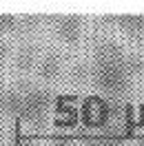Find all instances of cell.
<instances>
[{"instance_id":"1","label":"cell","mask_w":144,"mask_h":146,"mask_svg":"<svg viewBox=\"0 0 144 146\" xmlns=\"http://www.w3.org/2000/svg\"><path fill=\"white\" fill-rule=\"evenodd\" d=\"M91 84L104 93L122 95L144 71V58L129 51L115 36L102 33L91 49Z\"/></svg>"},{"instance_id":"2","label":"cell","mask_w":144,"mask_h":146,"mask_svg":"<svg viewBox=\"0 0 144 146\" xmlns=\"http://www.w3.org/2000/svg\"><path fill=\"white\" fill-rule=\"evenodd\" d=\"M53 106V95L40 82L18 78L0 84V113L27 124H42Z\"/></svg>"},{"instance_id":"3","label":"cell","mask_w":144,"mask_h":146,"mask_svg":"<svg viewBox=\"0 0 144 146\" xmlns=\"http://www.w3.org/2000/svg\"><path fill=\"white\" fill-rule=\"evenodd\" d=\"M67 69H69V64H67V58H64L62 51L55 49V46H47L40 55V60H38L33 75H36V82L49 86V84L58 82Z\"/></svg>"},{"instance_id":"4","label":"cell","mask_w":144,"mask_h":146,"mask_svg":"<svg viewBox=\"0 0 144 146\" xmlns=\"http://www.w3.org/2000/svg\"><path fill=\"white\" fill-rule=\"evenodd\" d=\"M49 25L53 29L55 38L69 46L80 44L84 36V18L82 13H55L49 18Z\"/></svg>"},{"instance_id":"5","label":"cell","mask_w":144,"mask_h":146,"mask_svg":"<svg viewBox=\"0 0 144 146\" xmlns=\"http://www.w3.org/2000/svg\"><path fill=\"white\" fill-rule=\"evenodd\" d=\"M42 51H45V49H40L38 40L27 38L25 42H20V44L13 49V58H11L13 69H16L20 75H29L31 71H36L38 60H40Z\"/></svg>"},{"instance_id":"6","label":"cell","mask_w":144,"mask_h":146,"mask_svg":"<svg viewBox=\"0 0 144 146\" xmlns=\"http://www.w3.org/2000/svg\"><path fill=\"white\" fill-rule=\"evenodd\" d=\"M102 22L122 29L131 38H144V13H109Z\"/></svg>"},{"instance_id":"7","label":"cell","mask_w":144,"mask_h":146,"mask_svg":"<svg viewBox=\"0 0 144 146\" xmlns=\"http://www.w3.org/2000/svg\"><path fill=\"white\" fill-rule=\"evenodd\" d=\"M67 75L75 84H82L84 80H91V62H87V60H73L69 64V69H67Z\"/></svg>"},{"instance_id":"8","label":"cell","mask_w":144,"mask_h":146,"mask_svg":"<svg viewBox=\"0 0 144 146\" xmlns=\"http://www.w3.org/2000/svg\"><path fill=\"white\" fill-rule=\"evenodd\" d=\"M13 27H22V18L16 13H0V31H7Z\"/></svg>"},{"instance_id":"9","label":"cell","mask_w":144,"mask_h":146,"mask_svg":"<svg viewBox=\"0 0 144 146\" xmlns=\"http://www.w3.org/2000/svg\"><path fill=\"white\" fill-rule=\"evenodd\" d=\"M82 146H117V142H111V139H93V137H89V139L82 142Z\"/></svg>"},{"instance_id":"10","label":"cell","mask_w":144,"mask_h":146,"mask_svg":"<svg viewBox=\"0 0 144 146\" xmlns=\"http://www.w3.org/2000/svg\"><path fill=\"white\" fill-rule=\"evenodd\" d=\"M47 146H82V142H75V139H67V137H58V139H51Z\"/></svg>"},{"instance_id":"11","label":"cell","mask_w":144,"mask_h":146,"mask_svg":"<svg viewBox=\"0 0 144 146\" xmlns=\"http://www.w3.org/2000/svg\"><path fill=\"white\" fill-rule=\"evenodd\" d=\"M13 51V46H11V42L9 40H0V64L7 60V55Z\"/></svg>"},{"instance_id":"12","label":"cell","mask_w":144,"mask_h":146,"mask_svg":"<svg viewBox=\"0 0 144 146\" xmlns=\"http://www.w3.org/2000/svg\"><path fill=\"white\" fill-rule=\"evenodd\" d=\"M11 146H42V144L36 142V139H16Z\"/></svg>"},{"instance_id":"13","label":"cell","mask_w":144,"mask_h":146,"mask_svg":"<svg viewBox=\"0 0 144 146\" xmlns=\"http://www.w3.org/2000/svg\"><path fill=\"white\" fill-rule=\"evenodd\" d=\"M131 146H144V137H142V139H137V142H133Z\"/></svg>"}]
</instances>
